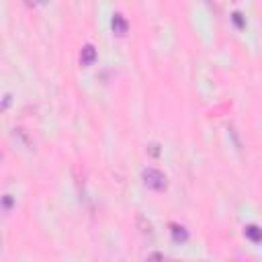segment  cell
Masks as SVG:
<instances>
[{
  "label": "cell",
  "instance_id": "6da1fadb",
  "mask_svg": "<svg viewBox=\"0 0 262 262\" xmlns=\"http://www.w3.org/2000/svg\"><path fill=\"white\" fill-rule=\"evenodd\" d=\"M142 181L151 190H164L168 187V181H166V176H164V172H160L156 168H146L142 172Z\"/></svg>",
  "mask_w": 262,
  "mask_h": 262
},
{
  "label": "cell",
  "instance_id": "7a4b0ae2",
  "mask_svg": "<svg viewBox=\"0 0 262 262\" xmlns=\"http://www.w3.org/2000/svg\"><path fill=\"white\" fill-rule=\"evenodd\" d=\"M111 27H113V33L119 35V37H125L127 31H129V23H127V19L123 17V15H119V12H117V15H113Z\"/></svg>",
  "mask_w": 262,
  "mask_h": 262
},
{
  "label": "cell",
  "instance_id": "3957f363",
  "mask_svg": "<svg viewBox=\"0 0 262 262\" xmlns=\"http://www.w3.org/2000/svg\"><path fill=\"white\" fill-rule=\"evenodd\" d=\"M94 62H96V49H94V45L86 43L84 47H82V51H80V64L84 66V68H88Z\"/></svg>",
  "mask_w": 262,
  "mask_h": 262
},
{
  "label": "cell",
  "instance_id": "277c9868",
  "mask_svg": "<svg viewBox=\"0 0 262 262\" xmlns=\"http://www.w3.org/2000/svg\"><path fill=\"white\" fill-rule=\"evenodd\" d=\"M170 236L176 244H185L188 240V231H187V227L178 225V224H170Z\"/></svg>",
  "mask_w": 262,
  "mask_h": 262
},
{
  "label": "cell",
  "instance_id": "5b68a950",
  "mask_svg": "<svg viewBox=\"0 0 262 262\" xmlns=\"http://www.w3.org/2000/svg\"><path fill=\"white\" fill-rule=\"evenodd\" d=\"M244 233H246V236L250 238L254 244H258V242L262 240V231H260V227H258V225H248Z\"/></svg>",
  "mask_w": 262,
  "mask_h": 262
},
{
  "label": "cell",
  "instance_id": "8992f818",
  "mask_svg": "<svg viewBox=\"0 0 262 262\" xmlns=\"http://www.w3.org/2000/svg\"><path fill=\"white\" fill-rule=\"evenodd\" d=\"M137 225H140V231L142 233H148V236H151V233H154V227H151V224L148 222L144 215H137Z\"/></svg>",
  "mask_w": 262,
  "mask_h": 262
},
{
  "label": "cell",
  "instance_id": "52a82bcc",
  "mask_svg": "<svg viewBox=\"0 0 262 262\" xmlns=\"http://www.w3.org/2000/svg\"><path fill=\"white\" fill-rule=\"evenodd\" d=\"M148 151L156 158V156H160V146H158V144H150V146H148Z\"/></svg>",
  "mask_w": 262,
  "mask_h": 262
},
{
  "label": "cell",
  "instance_id": "ba28073f",
  "mask_svg": "<svg viewBox=\"0 0 262 262\" xmlns=\"http://www.w3.org/2000/svg\"><path fill=\"white\" fill-rule=\"evenodd\" d=\"M231 19H233V23H236V25L240 27V29H244V25H246V23H244V19H242L240 12H233V17H231Z\"/></svg>",
  "mask_w": 262,
  "mask_h": 262
},
{
  "label": "cell",
  "instance_id": "9c48e42d",
  "mask_svg": "<svg viewBox=\"0 0 262 262\" xmlns=\"http://www.w3.org/2000/svg\"><path fill=\"white\" fill-rule=\"evenodd\" d=\"M15 137H21V140L25 142V146H29V140H27V133H25V129H15Z\"/></svg>",
  "mask_w": 262,
  "mask_h": 262
},
{
  "label": "cell",
  "instance_id": "30bf717a",
  "mask_svg": "<svg viewBox=\"0 0 262 262\" xmlns=\"http://www.w3.org/2000/svg\"><path fill=\"white\" fill-rule=\"evenodd\" d=\"M49 0H27V4L29 6H37V4H47Z\"/></svg>",
  "mask_w": 262,
  "mask_h": 262
},
{
  "label": "cell",
  "instance_id": "8fae6325",
  "mask_svg": "<svg viewBox=\"0 0 262 262\" xmlns=\"http://www.w3.org/2000/svg\"><path fill=\"white\" fill-rule=\"evenodd\" d=\"M148 258H154V260H164V254H150Z\"/></svg>",
  "mask_w": 262,
  "mask_h": 262
},
{
  "label": "cell",
  "instance_id": "7c38bea8",
  "mask_svg": "<svg viewBox=\"0 0 262 262\" xmlns=\"http://www.w3.org/2000/svg\"><path fill=\"white\" fill-rule=\"evenodd\" d=\"M0 244H2V238H0Z\"/></svg>",
  "mask_w": 262,
  "mask_h": 262
}]
</instances>
